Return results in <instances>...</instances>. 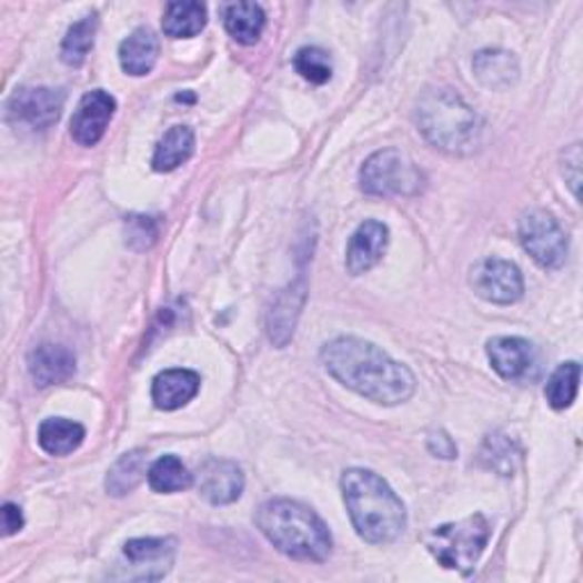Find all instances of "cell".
<instances>
[{
	"label": "cell",
	"instance_id": "obj_1",
	"mask_svg": "<svg viewBox=\"0 0 583 583\" xmlns=\"http://www.w3.org/2000/svg\"><path fill=\"white\" fill-rule=\"evenodd\" d=\"M320 358L338 383L381 406H399L415 394L413 372L361 338H338L324 344Z\"/></svg>",
	"mask_w": 583,
	"mask_h": 583
},
{
	"label": "cell",
	"instance_id": "obj_2",
	"mask_svg": "<svg viewBox=\"0 0 583 583\" xmlns=\"http://www.w3.org/2000/svg\"><path fill=\"white\" fill-rule=\"evenodd\" d=\"M342 497L355 533L372 545H388L406 529V506L374 472L351 468L342 474Z\"/></svg>",
	"mask_w": 583,
	"mask_h": 583
},
{
	"label": "cell",
	"instance_id": "obj_3",
	"mask_svg": "<svg viewBox=\"0 0 583 583\" xmlns=\"http://www.w3.org/2000/svg\"><path fill=\"white\" fill-rule=\"evenodd\" d=\"M255 524L281 554L294 561L322 563L331 556L333 537L324 520L294 500H269L258 509Z\"/></svg>",
	"mask_w": 583,
	"mask_h": 583
},
{
	"label": "cell",
	"instance_id": "obj_4",
	"mask_svg": "<svg viewBox=\"0 0 583 583\" xmlns=\"http://www.w3.org/2000/svg\"><path fill=\"white\" fill-rule=\"evenodd\" d=\"M415 121L424 138L440 151L468 155L479 147L481 121L452 89H429L422 94Z\"/></svg>",
	"mask_w": 583,
	"mask_h": 583
},
{
	"label": "cell",
	"instance_id": "obj_5",
	"mask_svg": "<svg viewBox=\"0 0 583 583\" xmlns=\"http://www.w3.org/2000/svg\"><path fill=\"white\" fill-rule=\"evenodd\" d=\"M490 535L492 529L487 520L476 513L459 522L435 526L426 535V547L442 567L470 572L487 547Z\"/></svg>",
	"mask_w": 583,
	"mask_h": 583
},
{
	"label": "cell",
	"instance_id": "obj_6",
	"mask_svg": "<svg viewBox=\"0 0 583 583\" xmlns=\"http://www.w3.org/2000/svg\"><path fill=\"white\" fill-rule=\"evenodd\" d=\"M361 188L370 197H415L424 190V173L406 153L385 149L363 164Z\"/></svg>",
	"mask_w": 583,
	"mask_h": 583
},
{
	"label": "cell",
	"instance_id": "obj_7",
	"mask_svg": "<svg viewBox=\"0 0 583 583\" xmlns=\"http://www.w3.org/2000/svg\"><path fill=\"white\" fill-rule=\"evenodd\" d=\"M520 242L524 251L545 269H559L567 258V235L545 210H529L520 219Z\"/></svg>",
	"mask_w": 583,
	"mask_h": 583
},
{
	"label": "cell",
	"instance_id": "obj_8",
	"mask_svg": "<svg viewBox=\"0 0 583 583\" xmlns=\"http://www.w3.org/2000/svg\"><path fill=\"white\" fill-rule=\"evenodd\" d=\"M123 574L128 581H158L169 574L175 561L173 537H134L123 545Z\"/></svg>",
	"mask_w": 583,
	"mask_h": 583
},
{
	"label": "cell",
	"instance_id": "obj_9",
	"mask_svg": "<svg viewBox=\"0 0 583 583\" xmlns=\"http://www.w3.org/2000/svg\"><path fill=\"white\" fill-rule=\"evenodd\" d=\"M64 108V94L51 87H21L8 101V121L30 130L51 128Z\"/></svg>",
	"mask_w": 583,
	"mask_h": 583
},
{
	"label": "cell",
	"instance_id": "obj_10",
	"mask_svg": "<svg viewBox=\"0 0 583 583\" xmlns=\"http://www.w3.org/2000/svg\"><path fill=\"white\" fill-rule=\"evenodd\" d=\"M470 281L481 299L497 305H511L524 294V279L517 264L500 258H487L474 264Z\"/></svg>",
	"mask_w": 583,
	"mask_h": 583
},
{
	"label": "cell",
	"instance_id": "obj_11",
	"mask_svg": "<svg viewBox=\"0 0 583 583\" xmlns=\"http://www.w3.org/2000/svg\"><path fill=\"white\" fill-rule=\"evenodd\" d=\"M199 495L212 506H227L242 497L244 474L242 468L227 459H208L197 470Z\"/></svg>",
	"mask_w": 583,
	"mask_h": 583
},
{
	"label": "cell",
	"instance_id": "obj_12",
	"mask_svg": "<svg viewBox=\"0 0 583 583\" xmlns=\"http://www.w3.org/2000/svg\"><path fill=\"white\" fill-rule=\"evenodd\" d=\"M117 101L103 92V89H94V92H87L73 117H71V138L80 147H97L114 117Z\"/></svg>",
	"mask_w": 583,
	"mask_h": 583
},
{
	"label": "cell",
	"instance_id": "obj_13",
	"mask_svg": "<svg viewBox=\"0 0 583 583\" xmlns=\"http://www.w3.org/2000/svg\"><path fill=\"white\" fill-rule=\"evenodd\" d=\"M490 365L504 381H526L537 372V355L524 338H492L487 342Z\"/></svg>",
	"mask_w": 583,
	"mask_h": 583
},
{
	"label": "cell",
	"instance_id": "obj_14",
	"mask_svg": "<svg viewBox=\"0 0 583 583\" xmlns=\"http://www.w3.org/2000/svg\"><path fill=\"white\" fill-rule=\"evenodd\" d=\"M390 242V231L381 221H365L355 229L346 247V269L353 277H361L379 264Z\"/></svg>",
	"mask_w": 583,
	"mask_h": 583
},
{
	"label": "cell",
	"instance_id": "obj_15",
	"mask_svg": "<svg viewBox=\"0 0 583 583\" xmlns=\"http://www.w3.org/2000/svg\"><path fill=\"white\" fill-rule=\"evenodd\" d=\"M28 370L39 388L60 385L76 374V355L62 344H39L28 358Z\"/></svg>",
	"mask_w": 583,
	"mask_h": 583
},
{
	"label": "cell",
	"instance_id": "obj_16",
	"mask_svg": "<svg viewBox=\"0 0 583 583\" xmlns=\"http://www.w3.org/2000/svg\"><path fill=\"white\" fill-rule=\"evenodd\" d=\"M201 376L192 370H164L153 379L151 396L155 409L178 411L199 394Z\"/></svg>",
	"mask_w": 583,
	"mask_h": 583
},
{
	"label": "cell",
	"instance_id": "obj_17",
	"mask_svg": "<svg viewBox=\"0 0 583 583\" xmlns=\"http://www.w3.org/2000/svg\"><path fill=\"white\" fill-rule=\"evenodd\" d=\"M160 56V41L149 28H138L119 47V62L128 76H147Z\"/></svg>",
	"mask_w": 583,
	"mask_h": 583
},
{
	"label": "cell",
	"instance_id": "obj_18",
	"mask_svg": "<svg viewBox=\"0 0 583 583\" xmlns=\"http://www.w3.org/2000/svg\"><path fill=\"white\" fill-rule=\"evenodd\" d=\"M474 76L483 87L502 92V89L515 84L520 76V67L513 53L502 49H485L474 56Z\"/></svg>",
	"mask_w": 583,
	"mask_h": 583
},
{
	"label": "cell",
	"instance_id": "obj_19",
	"mask_svg": "<svg viewBox=\"0 0 583 583\" xmlns=\"http://www.w3.org/2000/svg\"><path fill=\"white\" fill-rule=\"evenodd\" d=\"M194 144H197L194 130L190 125H173L155 147V153L151 160L153 169L160 173H169L181 164H185L194 155Z\"/></svg>",
	"mask_w": 583,
	"mask_h": 583
},
{
	"label": "cell",
	"instance_id": "obj_20",
	"mask_svg": "<svg viewBox=\"0 0 583 583\" xmlns=\"http://www.w3.org/2000/svg\"><path fill=\"white\" fill-rule=\"evenodd\" d=\"M39 446L51 456H69L84 440V429L78 422L64 418L43 420L37 433Z\"/></svg>",
	"mask_w": 583,
	"mask_h": 583
},
{
	"label": "cell",
	"instance_id": "obj_21",
	"mask_svg": "<svg viewBox=\"0 0 583 583\" xmlns=\"http://www.w3.org/2000/svg\"><path fill=\"white\" fill-rule=\"evenodd\" d=\"M208 23V10L194 0H178L169 3L162 19V30L171 39L197 37Z\"/></svg>",
	"mask_w": 583,
	"mask_h": 583
},
{
	"label": "cell",
	"instance_id": "obj_22",
	"mask_svg": "<svg viewBox=\"0 0 583 583\" xmlns=\"http://www.w3.org/2000/svg\"><path fill=\"white\" fill-rule=\"evenodd\" d=\"M301 303H303V290L290 288L277 299L272 310H269V324H267L269 338H272V342H277L279 346H285L294 335Z\"/></svg>",
	"mask_w": 583,
	"mask_h": 583
},
{
	"label": "cell",
	"instance_id": "obj_23",
	"mask_svg": "<svg viewBox=\"0 0 583 583\" xmlns=\"http://www.w3.org/2000/svg\"><path fill=\"white\" fill-rule=\"evenodd\" d=\"M147 454L142 450H134L123 454L108 472L105 479V487L110 495L114 497H123L128 492H132L142 483V479L147 476Z\"/></svg>",
	"mask_w": 583,
	"mask_h": 583
},
{
	"label": "cell",
	"instance_id": "obj_24",
	"mask_svg": "<svg viewBox=\"0 0 583 583\" xmlns=\"http://www.w3.org/2000/svg\"><path fill=\"white\" fill-rule=\"evenodd\" d=\"M223 26L240 43H255L264 30V12L255 3H233L223 10Z\"/></svg>",
	"mask_w": 583,
	"mask_h": 583
},
{
	"label": "cell",
	"instance_id": "obj_25",
	"mask_svg": "<svg viewBox=\"0 0 583 583\" xmlns=\"http://www.w3.org/2000/svg\"><path fill=\"white\" fill-rule=\"evenodd\" d=\"M149 485L160 492V495H171V492H183L194 483V474L183 465L181 459L162 456L149 468Z\"/></svg>",
	"mask_w": 583,
	"mask_h": 583
},
{
	"label": "cell",
	"instance_id": "obj_26",
	"mask_svg": "<svg viewBox=\"0 0 583 583\" xmlns=\"http://www.w3.org/2000/svg\"><path fill=\"white\" fill-rule=\"evenodd\" d=\"M97 28H99V19L97 14L92 17H84L78 23H73L62 41V60L69 67H80L89 51L94 49V41H97Z\"/></svg>",
	"mask_w": 583,
	"mask_h": 583
},
{
	"label": "cell",
	"instance_id": "obj_27",
	"mask_svg": "<svg viewBox=\"0 0 583 583\" xmlns=\"http://www.w3.org/2000/svg\"><path fill=\"white\" fill-rule=\"evenodd\" d=\"M581 381V365L579 363H563L547 381L545 396L554 411H565L576 399Z\"/></svg>",
	"mask_w": 583,
	"mask_h": 583
},
{
	"label": "cell",
	"instance_id": "obj_28",
	"mask_svg": "<svg viewBox=\"0 0 583 583\" xmlns=\"http://www.w3.org/2000/svg\"><path fill=\"white\" fill-rule=\"evenodd\" d=\"M294 69L312 84H326L333 78V64L326 51L318 47L299 49L294 56Z\"/></svg>",
	"mask_w": 583,
	"mask_h": 583
},
{
	"label": "cell",
	"instance_id": "obj_29",
	"mask_svg": "<svg viewBox=\"0 0 583 583\" xmlns=\"http://www.w3.org/2000/svg\"><path fill=\"white\" fill-rule=\"evenodd\" d=\"M481 459L487 463L490 470H497L502 476H511L513 470H515L517 450H515V444L506 435L495 433V435H490L485 440Z\"/></svg>",
	"mask_w": 583,
	"mask_h": 583
},
{
	"label": "cell",
	"instance_id": "obj_30",
	"mask_svg": "<svg viewBox=\"0 0 583 583\" xmlns=\"http://www.w3.org/2000/svg\"><path fill=\"white\" fill-rule=\"evenodd\" d=\"M158 238V231L149 217H132L130 229H128V242L134 244V240H144V249H149Z\"/></svg>",
	"mask_w": 583,
	"mask_h": 583
},
{
	"label": "cell",
	"instance_id": "obj_31",
	"mask_svg": "<svg viewBox=\"0 0 583 583\" xmlns=\"http://www.w3.org/2000/svg\"><path fill=\"white\" fill-rule=\"evenodd\" d=\"M429 450H431L435 456H440V459H456V454H459L454 440H452L450 435H446V433H442V431L431 433V438H429Z\"/></svg>",
	"mask_w": 583,
	"mask_h": 583
},
{
	"label": "cell",
	"instance_id": "obj_32",
	"mask_svg": "<svg viewBox=\"0 0 583 583\" xmlns=\"http://www.w3.org/2000/svg\"><path fill=\"white\" fill-rule=\"evenodd\" d=\"M572 169V175H570V188L574 192V197H579V183H581V149L579 144H572V149L565 153V169L567 171Z\"/></svg>",
	"mask_w": 583,
	"mask_h": 583
},
{
	"label": "cell",
	"instance_id": "obj_33",
	"mask_svg": "<svg viewBox=\"0 0 583 583\" xmlns=\"http://www.w3.org/2000/svg\"><path fill=\"white\" fill-rule=\"evenodd\" d=\"M3 529H6V535H14L17 531L23 529V513L12 502L3 506Z\"/></svg>",
	"mask_w": 583,
	"mask_h": 583
}]
</instances>
